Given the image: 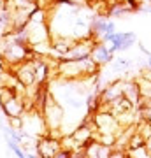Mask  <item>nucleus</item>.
<instances>
[{
	"mask_svg": "<svg viewBox=\"0 0 151 158\" xmlns=\"http://www.w3.org/2000/svg\"><path fill=\"white\" fill-rule=\"evenodd\" d=\"M100 67L91 58L83 60H58L56 63V76L67 81H84V79L95 77Z\"/></svg>",
	"mask_w": 151,
	"mask_h": 158,
	"instance_id": "obj_1",
	"label": "nucleus"
},
{
	"mask_svg": "<svg viewBox=\"0 0 151 158\" xmlns=\"http://www.w3.org/2000/svg\"><path fill=\"white\" fill-rule=\"evenodd\" d=\"M0 107L7 118H19L25 114V100L19 97V90H14L11 86H0Z\"/></svg>",
	"mask_w": 151,
	"mask_h": 158,
	"instance_id": "obj_2",
	"label": "nucleus"
},
{
	"mask_svg": "<svg viewBox=\"0 0 151 158\" xmlns=\"http://www.w3.org/2000/svg\"><path fill=\"white\" fill-rule=\"evenodd\" d=\"M40 113H42V118H44L46 127H48V134L55 135V132H58L63 125V107L62 104L53 97L51 91L48 98H46V104L40 109Z\"/></svg>",
	"mask_w": 151,
	"mask_h": 158,
	"instance_id": "obj_3",
	"label": "nucleus"
},
{
	"mask_svg": "<svg viewBox=\"0 0 151 158\" xmlns=\"http://www.w3.org/2000/svg\"><path fill=\"white\" fill-rule=\"evenodd\" d=\"M91 123L95 127V135H114L118 137L121 132V123L118 121V118L111 111L107 109H99L93 113V118H91Z\"/></svg>",
	"mask_w": 151,
	"mask_h": 158,
	"instance_id": "obj_4",
	"label": "nucleus"
},
{
	"mask_svg": "<svg viewBox=\"0 0 151 158\" xmlns=\"http://www.w3.org/2000/svg\"><path fill=\"white\" fill-rule=\"evenodd\" d=\"M63 149L62 146V137H55V135H46L37 139V155L40 158H53Z\"/></svg>",
	"mask_w": 151,
	"mask_h": 158,
	"instance_id": "obj_5",
	"label": "nucleus"
},
{
	"mask_svg": "<svg viewBox=\"0 0 151 158\" xmlns=\"http://www.w3.org/2000/svg\"><path fill=\"white\" fill-rule=\"evenodd\" d=\"M14 77L23 88H30L35 85V67L34 58H28L25 62L14 65Z\"/></svg>",
	"mask_w": 151,
	"mask_h": 158,
	"instance_id": "obj_6",
	"label": "nucleus"
},
{
	"mask_svg": "<svg viewBox=\"0 0 151 158\" xmlns=\"http://www.w3.org/2000/svg\"><path fill=\"white\" fill-rule=\"evenodd\" d=\"M121 95H123V79H118L111 85L104 86V90H100V107H107Z\"/></svg>",
	"mask_w": 151,
	"mask_h": 158,
	"instance_id": "obj_7",
	"label": "nucleus"
},
{
	"mask_svg": "<svg viewBox=\"0 0 151 158\" xmlns=\"http://www.w3.org/2000/svg\"><path fill=\"white\" fill-rule=\"evenodd\" d=\"M90 58H91V60H93V62L99 65V67H102V65H107V63H111V62H112V58H114V55H112L111 51H109L107 44H104V42H100V40H97L95 44H93V48H91Z\"/></svg>",
	"mask_w": 151,
	"mask_h": 158,
	"instance_id": "obj_8",
	"label": "nucleus"
},
{
	"mask_svg": "<svg viewBox=\"0 0 151 158\" xmlns=\"http://www.w3.org/2000/svg\"><path fill=\"white\" fill-rule=\"evenodd\" d=\"M112 148L107 144H102L97 139L90 141L84 146V158H109L112 155Z\"/></svg>",
	"mask_w": 151,
	"mask_h": 158,
	"instance_id": "obj_9",
	"label": "nucleus"
},
{
	"mask_svg": "<svg viewBox=\"0 0 151 158\" xmlns=\"http://www.w3.org/2000/svg\"><path fill=\"white\" fill-rule=\"evenodd\" d=\"M34 67H35V85L42 86L49 76V62H44L42 56H34Z\"/></svg>",
	"mask_w": 151,
	"mask_h": 158,
	"instance_id": "obj_10",
	"label": "nucleus"
},
{
	"mask_svg": "<svg viewBox=\"0 0 151 158\" xmlns=\"http://www.w3.org/2000/svg\"><path fill=\"white\" fill-rule=\"evenodd\" d=\"M123 95L127 97L132 104H134L135 107L139 106V102H141V91H139V88H137V85H135L134 79H132V81H125V79H123Z\"/></svg>",
	"mask_w": 151,
	"mask_h": 158,
	"instance_id": "obj_11",
	"label": "nucleus"
},
{
	"mask_svg": "<svg viewBox=\"0 0 151 158\" xmlns=\"http://www.w3.org/2000/svg\"><path fill=\"white\" fill-rule=\"evenodd\" d=\"M132 11L134 9L128 4H112L109 7V11H107V16L109 18H125V16H128Z\"/></svg>",
	"mask_w": 151,
	"mask_h": 158,
	"instance_id": "obj_12",
	"label": "nucleus"
},
{
	"mask_svg": "<svg viewBox=\"0 0 151 158\" xmlns=\"http://www.w3.org/2000/svg\"><path fill=\"white\" fill-rule=\"evenodd\" d=\"M134 81L141 91V98H149L151 97V79H146L144 76H139Z\"/></svg>",
	"mask_w": 151,
	"mask_h": 158,
	"instance_id": "obj_13",
	"label": "nucleus"
},
{
	"mask_svg": "<svg viewBox=\"0 0 151 158\" xmlns=\"http://www.w3.org/2000/svg\"><path fill=\"white\" fill-rule=\"evenodd\" d=\"M135 42H137V35H135V32H132V30L123 32V35H121V48H120V53L130 49Z\"/></svg>",
	"mask_w": 151,
	"mask_h": 158,
	"instance_id": "obj_14",
	"label": "nucleus"
},
{
	"mask_svg": "<svg viewBox=\"0 0 151 158\" xmlns=\"http://www.w3.org/2000/svg\"><path fill=\"white\" fill-rule=\"evenodd\" d=\"M111 63H112L114 72H123V70H128V69L132 67L130 60H128V58H125V56H114Z\"/></svg>",
	"mask_w": 151,
	"mask_h": 158,
	"instance_id": "obj_15",
	"label": "nucleus"
},
{
	"mask_svg": "<svg viewBox=\"0 0 151 158\" xmlns=\"http://www.w3.org/2000/svg\"><path fill=\"white\" fill-rule=\"evenodd\" d=\"M128 158H151V155H149V151L146 149V144H144V146H141V148L130 149Z\"/></svg>",
	"mask_w": 151,
	"mask_h": 158,
	"instance_id": "obj_16",
	"label": "nucleus"
},
{
	"mask_svg": "<svg viewBox=\"0 0 151 158\" xmlns=\"http://www.w3.org/2000/svg\"><path fill=\"white\" fill-rule=\"evenodd\" d=\"M139 116L142 121L151 125V107H148V106H139Z\"/></svg>",
	"mask_w": 151,
	"mask_h": 158,
	"instance_id": "obj_17",
	"label": "nucleus"
},
{
	"mask_svg": "<svg viewBox=\"0 0 151 158\" xmlns=\"http://www.w3.org/2000/svg\"><path fill=\"white\" fill-rule=\"evenodd\" d=\"M137 44H139V49H141V53H142V55H144L146 58L149 56V55H151V51L148 49V48H146V46L142 44V42H137Z\"/></svg>",
	"mask_w": 151,
	"mask_h": 158,
	"instance_id": "obj_18",
	"label": "nucleus"
},
{
	"mask_svg": "<svg viewBox=\"0 0 151 158\" xmlns=\"http://www.w3.org/2000/svg\"><path fill=\"white\" fill-rule=\"evenodd\" d=\"M109 158H127V156H125L123 153H112V155H111Z\"/></svg>",
	"mask_w": 151,
	"mask_h": 158,
	"instance_id": "obj_19",
	"label": "nucleus"
},
{
	"mask_svg": "<svg viewBox=\"0 0 151 158\" xmlns=\"http://www.w3.org/2000/svg\"><path fill=\"white\" fill-rule=\"evenodd\" d=\"M144 63H146V67H148V69H151V55L144 60Z\"/></svg>",
	"mask_w": 151,
	"mask_h": 158,
	"instance_id": "obj_20",
	"label": "nucleus"
},
{
	"mask_svg": "<svg viewBox=\"0 0 151 158\" xmlns=\"http://www.w3.org/2000/svg\"><path fill=\"white\" fill-rule=\"evenodd\" d=\"M27 158H40V156L37 155V153H35V155L34 153H27Z\"/></svg>",
	"mask_w": 151,
	"mask_h": 158,
	"instance_id": "obj_21",
	"label": "nucleus"
},
{
	"mask_svg": "<svg viewBox=\"0 0 151 158\" xmlns=\"http://www.w3.org/2000/svg\"><path fill=\"white\" fill-rule=\"evenodd\" d=\"M148 12H151V7H149V9H148Z\"/></svg>",
	"mask_w": 151,
	"mask_h": 158,
	"instance_id": "obj_22",
	"label": "nucleus"
}]
</instances>
